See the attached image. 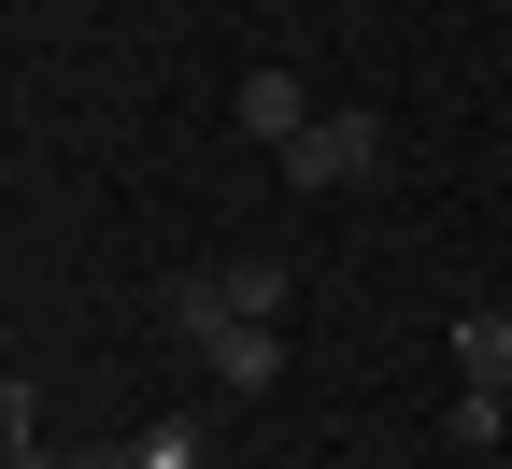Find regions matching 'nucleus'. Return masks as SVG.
<instances>
[{"label":"nucleus","mask_w":512,"mask_h":469,"mask_svg":"<svg viewBox=\"0 0 512 469\" xmlns=\"http://www.w3.org/2000/svg\"><path fill=\"white\" fill-rule=\"evenodd\" d=\"M384 171V114H313L299 143H285V185L313 199V185H370Z\"/></svg>","instance_id":"obj_1"},{"label":"nucleus","mask_w":512,"mask_h":469,"mask_svg":"<svg viewBox=\"0 0 512 469\" xmlns=\"http://www.w3.org/2000/svg\"><path fill=\"white\" fill-rule=\"evenodd\" d=\"M456 370L470 398H512V313H456Z\"/></svg>","instance_id":"obj_5"},{"label":"nucleus","mask_w":512,"mask_h":469,"mask_svg":"<svg viewBox=\"0 0 512 469\" xmlns=\"http://www.w3.org/2000/svg\"><path fill=\"white\" fill-rule=\"evenodd\" d=\"M128 469H200V427H143V441H128Z\"/></svg>","instance_id":"obj_7"},{"label":"nucleus","mask_w":512,"mask_h":469,"mask_svg":"<svg viewBox=\"0 0 512 469\" xmlns=\"http://www.w3.org/2000/svg\"><path fill=\"white\" fill-rule=\"evenodd\" d=\"M15 455H43V398H29V384H0V469H15Z\"/></svg>","instance_id":"obj_6"},{"label":"nucleus","mask_w":512,"mask_h":469,"mask_svg":"<svg viewBox=\"0 0 512 469\" xmlns=\"http://www.w3.org/2000/svg\"><path fill=\"white\" fill-rule=\"evenodd\" d=\"M498 441H512V398H498Z\"/></svg>","instance_id":"obj_8"},{"label":"nucleus","mask_w":512,"mask_h":469,"mask_svg":"<svg viewBox=\"0 0 512 469\" xmlns=\"http://www.w3.org/2000/svg\"><path fill=\"white\" fill-rule=\"evenodd\" d=\"M185 342H200V370L228 398H271V370H285V327L271 313H214V327H185Z\"/></svg>","instance_id":"obj_2"},{"label":"nucleus","mask_w":512,"mask_h":469,"mask_svg":"<svg viewBox=\"0 0 512 469\" xmlns=\"http://www.w3.org/2000/svg\"><path fill=\"white\" fill-rule=\"evenodd\" d=\"M214 313H285V256H228V271L171 285V327H214Z\"/></svg>","instance_id":"obj_3"},{"label":"nucleus","mask_w":512,"mask_h":469,"mask_svg":"<svg viewBox=\"0 0 512 469\" xmlns=\"http://www.w3.org/2000/svg\"><path fill=\"white\" fill-rule=\"evenodd\" d=\"M242 128H256V143H299V128H313V100H299V72H242Z\"/></svg>","instance_id":"obj_4"}]
</instances>
